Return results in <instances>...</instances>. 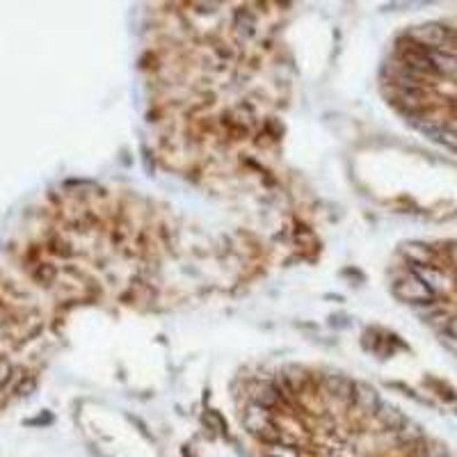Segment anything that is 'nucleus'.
<instances>
[{
    "label": "nucleus",
    "mask_w": 457,
    "mask_h": 457,
    "mask_svg": "<svg viewBox=\"0 0 457 457\" xmlns=\"http://www.w3.org/2000/svg\"><path fill=\"white\" fill-rule=\"evenodd\" d=\"M395 60L423 78L436 76L434 67H432V60H430V50L412 42L407 35H402L398 42H395Z\"/></svg>",
    "instance_id": "1"
},
{
    "label": "nucleus",
    "mask_w": 457,
    "mask_h": 457,
    "mask_svg": "<svg viewBox=\"0 0 457 457\" xmlns=\"http://www.w3.org/2000/svg\"><path fill=\"white\" fill-rule=\"evenodd\" d=\"M242 425L249 434H254L256 439H261L263 444H272L281 439V430L279 425L274 423L272 412L266 407H259V405L249 402L245 414H242Z\"/></svg>",
    "instance_id": "2"
},
{
    "label": "nucleus",
    "mask_w": 457,
    "mask_h": 457,
    "mask_svg": "<svg viewBox=\"0 0 457 457\" xmlns=\"http://www.w3.org/2000/svg\"><path fill=\"white\" fill-rule=\"evenodd\" d=\"M393 295L398 298L400 302L405 304H416V307H430V304H434L436 295L434 293L425 286V283L416 277V274L410 270L407 277H402L398 281H393Z\"/></svg>",
    "instance_id": "3"
},
{
    "label": "nucleus",
    "mask_w": 457,
    "mask_h": 457,
    "mask_svg": "<svg viewBox=\"0 0 457 457\" xmlns=\"http://www.w3.org/2000/svg\"><path fill=\"white\" fill-rule=\"evenodd\" d=\"M407 35L412 42H416L419 46L428 48V50H448L451 42H453V33L451 28H446L441 23H423V26H414L412 30H407Z\"/></svg>",
    "instance_id": "4"
},
{
    "label": "nucleus",
    "mask_w": 457,
    "mask_h": 457,
    "mask_svg": "<svg viewBox=\"0 0 457 457\" xmlns=\"http://www.w3.org/2000/svg\"><path fill=\"white\" fill-rule=\"evenodd\" d=\"M249 398L254 405H259V407H266V410H277V407H288V400L286 395L279 391V387L274 382H256L249 391Z\"/></svg>",
    "instance_id": "5"
},
{
    "label": "nucleus",
    "mask_w": 457,
    "mask_h": 457,
    "mask_svg": "<svg viewBox=\"0 0 457 457\" xmlns=\"http://www.w3.org/2000/svg\"><path fill=\"white\" fill-rule=\"evenodd\" d=\"M322 387L341 402H352L354 398V382L345 375H322Z\"/></svg>",
    "instance_id": "6"
},
{
    "label": "nucleus",
    "mask_w": 457,
    "mask_h": 457,
    "mask_svg": "<svg viewBox=\"0 0 457 457\" xmlns=\"http://www.w3.org/2000/svg\"><path fill=\"white\" fill-rule=\"evenodd\" d=\"M352 402H354V407H357V410H361L363 414H371V416H375V412H378L380 405H382L380 393L366 382H354V398H352Z\"/></svg>",
    "instance_id": "7"
},
{
    "label": "nucleus",
    "mask_w": 457,
    "mask_h": 457,
    "mask_svg": "<svg viewBox=\"0 0 457 457\" xmlns=\"http://www.w3.org/2000/svg\"><path fill=\"white\" fill-rule=\"evenodd\" d=\"M416 128L425 133L430 140H434L436 145H441L446 149H451L457 154V130L448 128V126H439V124H432V121H425V124H414Z\"/></svg>",
    "instance_id": "8"
},
{
    "label": "nucleus",
    "mask_w": 457,
    "mask_h": 457,
    "mask_svg": "<svg viewBox=\"0 0 457 457\" xmlns=\"http://www.w3.org/2000/svg\"><path fill=\"white\" fill-rule=\"evenodd\" d=\"M412 272L419 277L425 286H428L434 295H439L441 290H446L448 288V274H446L444 270H439L436 266H425V268H421V266H412Z\"/></svg>",
    "instance_id": "9"
},
{
    "label": "nucleus",
    "mask_w": 457,
    "mask_h": 457,
    "mask_svg": "<svg viewBox=\"0 0 457 457\" xmlns=\"http://www.w3.org/2000/svg\"><path fill=\"white\" fill-rule=\"evenodd\" d=\"M375 419H378V423L382 425L384 430H389L393 434L410 421L407 416H405L398 407H395V405H389V402H382L380 405V410L375 412Z\"/></svg>",
    "instance_id": "10"
},
{
    "label": "nucleus",
    "mask_w": 457,
    "mask_h": 457,
    "mask_svg": "<svg viewBox=\"0 0 457 457\" xmlns=\"http://www.w3.org/2000/svg\"><path fill=\"white\" fill-rule=\"evenodd\" d=\"M402 252V256L410 261V266H432V261H434V252L432 247L428 245H423V242H405V245L400 247Z\"/></svg>",
    "instance_id": "11"
},
{
    "label": "nucleus",
    "mask_w": 457,
    "mask_h": 457,
    "mask_svg": "<svg viewBox=\"0 0 457 457\" xmlns=\"http://www.w3.org/2000/svg\"><path fill=\"white\" fill-rule=\"evenodd\" d=\"M430 60L436 76L457 78V55L451 50H430Z\"/></svg>",
    "instance_id": "12"
},
{
    "label": "nucleus",
    "mask_w": 457,
    "mask_h": 457,
    "mask_svg": "<svg viewBox=\"0 0 457 457\" xmlns=\"http://www.w3.org/2000/svg\"><path fill=\"white\" fill-rule=\"evenodd\" d=\"M233 28H236V33L242 39H249L256 35V16H254L249 9L240 7V9H236V14H233Z\"/></svg>",
    "instance_id": "13"
},
{
    "label": "nucleus",
    "mask_w": 457,
    "mask_h": 457,
    "mask_svg": "<svg viewBox=\"0 0 457 457\" xmlns=\"http://www.w3.org/2000/svg\"><path fill=\"white\" fill-rule=\"evenodd\" d=\"M266 446V457H307L302 453V448L298 444H290V441H272V444H263Z\"/></svg>",
    "instance_id": "14"
},
{
    "label": "nucleus",
    "mask_w": 457,
    "mask_h": 457,
    "mask_svg": "<svg viewBox=\"0 0 457 457\" xmlns=\"http://www.w3.org/2000/svg\"><path fill=\"white\" fill-rule=\"evenodd\" d=\"M395 436H398V441L402 444V446H410L412 444H416V441H421V439H425L423 436V430H421V425H416V423H412V421H407L402 425V428L395 432Z\"/></svg>",
    "instance_id": "15"
},
{
    "label": "nucleus",
    "mask_w": 457,
    "mask_h": 457,
    "mask_svg": "<svg viewBox=\"0 0 457 457\" xmlns=\"http://www.w3.org/2000/svg\"><path fill=\"white\" fill-rule=\"evenodd\" d=\"M204 425H206L208 430L218 432V434H225V432H227V421H225V416H222L220 412H215V410H208V412L204 414Z\"/></svg>",
    "instance_id": "16"
},
{
    "label": "nucleus",
    "mask_w": 457,
    "mask_h": 457,
    "mask_svg": "<svg viewBox=\"0 0 457 457\" xmlns=\"http://www.w3.org/2000/svg\"><path fill=\"white\" fill-rule=\"evenodd\" d=\"M444 334H448V337L457 339V316H455V318H448V322H446Z\"/></svg>",
    "instance_id": "17"
},
{
    "label": "nucleus",
    "mask_w": 457,
    "mask_h": 457,
    "mask_svg": "<svg viewBox=\"0 0 457 457\" xmlns=\"http://www.w3.org/2000/svg\"><path fill=\"white\" fill-rule=\"evenodd\" d=\"M441 343L446 345V348H451L453 352H457V339L448 337V334H441Z\"/></svg>",
    "instance_id": "18"
},
{
    "label": "nucleus",
    "mask_w": 457,
    "mask_h": 457,
    "mask_svg": "<svg viewBox=\"0 0 457 457\" xmlns=\"http://www.w3.org/2000/svg\"><path fill=\"white\" fill-rule=\"evenodd\" d=\"M192 7H201L199 12L204 14V12H215L213 7H220V5L218 3H192Z\"/></svg>",
    "instance_id": "19"
},
{
    "label": "nucleus",
    "mask_w": 457,
    "mask_h": 457,
    "mask_svg": "<svg viewBox=\"0 0 457 457\" xmlns=\"http://www.w3.org/2000/svg\"><path fill=\"white\" fill-rule=\"evenodd\" d=\"M448 256H451V261L457 266V242H453V245L448 247Z\"/></svg>",
    "instance_id": "20"
}]
</instances>
